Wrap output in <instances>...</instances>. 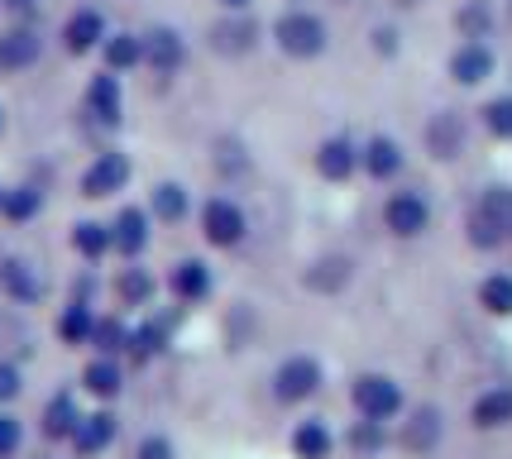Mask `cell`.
I'll return each instance as SVG.
<instances>
[{
	"instance_id": "d6a6232c",
	"label": "cell",
	"mask_w": 512,
	"mask_h": 459,
	"mask_svg": "<svg viewBox=\"0 0 512 459\" xmlns=\"http://www.w3.org/2000/svg\"><path fill=\"white\" fill-rule=\"evenodd\" d=\"M436 436H441V412H417L412 416V431H407V445L412 450H426V445H436Z\"/></svg>"
},
{
	"instance_id": "d590c367",
	"label": "cell",
	"mask_w": 512,
	"mask_h": 459,
	"mask_svg": "<svg viewBox=\"0 0 512 459\" xmlns=\"http://www.w3.org/2000/svg\"><path fill=\"white\" fill-rule=\"evenodd\" d=\"M24 445V426L10 412H0V459H10Z\"/></svg>"
},
{
	"instance_id": "4dcf8cb0",
	"label": "cell",
	"mask_w": 512,
	"mask_h": 459,
	"mask_svg": "<svg viewBox=\"0 0 512 459\" xmlns=\"http://www.w3.org/2000/svg\"><path fill=\"white\" fill-rule=\"evenodd\" d=\"M144 58V39H134V34H115L111 44H106V63L120 72V67H134Z\"/></svg>"
},
{
	"instance_id": "e0dca14e",
	"label": "cell",
	"mask_w": 512,
	"mask_h": 459,
	"mask_svg": "<svg viewBox=\"0 0 512 459\" xmlns=\"http://www.w3.org/2000/svg\"><path fill=\"white\" fill-rule=\"evenodd\" d=\"M450 72H455V82H465V87H474V82H484L493 72V53L484 44H465L460 53H455V63H450Z\"/></svg>"
},
{
	"instance_id": "d6986e66",
	"label": "cell",
	"mask_w": 512,
	"mask_h": 459,
	"mask_svg": "<svg viewBox=\"0 0 512 459\" xmlns=\"http://www.w3.org/2000/svg\"><path fill=\"white\" fill-rule=\"evenodd\" d=\"M508 421H512V388H493V393L474 402V426L493 431V426H508Z\"/></svg>"
},
{
	"instance_id": "cb8c5ba5",
	"label": "cell",
	"mask_w": 512,
	"mask_h": 459,
	"mask_svg": "<svg viewBox=\"0 0 512 459\" xmlns=\"http://www.w3.org/2000/svg\"><path fill=\"white\" fill-rule=\"evenodd\" d=\"M39 58V39L29 34V29H20V34H5L0 39V67H29Z\"/></svg>"
},
{
	"instance_id": "f35d334b",
	"label": "cell",
	"mask_w": 512,
	"mask_h": 459,
	"mask_svg": "<svg viewBox=\"0 0 512 459\" xmlns=\"http://www.w3.org/2000/svg\"><path fill=\"white\" fill-rule=\"evenodd\" d=\"M350 445L355 450H374L379 445V421H359L355 431H350Z\"/></svg>"
},
{
	"instance_id": "ac0fdd59",
	"label": "cell",
	"mask_w": 512,
	"mask_h": 459,
	"mask_svg": "<svg viewBox=\"0 0 512 459\" xmlns=\"http://www.w3.org/2000/svg\"><path fill=\"white\" fill-rule=\"evenodd\" d=\"M87 110L101 120V125H115V120H120V87H115V77H96V82H91Z\"/></svg>"
},
{
	"instance_id": "5b68a950",
	"label": "cell",
	"mask_w": 512,
	"mask_h": 459,
	"mask_svg": "<svg viewBox=\"0 0 512 459\" xmlns=\"http://www.w3.org/2000/svg\"><path fill=\"white\" fill-rule=\"evenodd\" d=\"M201 230H206V240L230 249V244L245 240V211L235 206V201H206V211H201Z\"/></svg>"
},
{
	"instance_id": "83f0119b",
	"label": "cell",
	"mask_w": 512,
	"mask_h": 459,
	"mask_svg": "<svg viewBox=\"0 0 512 459\" xmlns=\"http://www.w3.org/2000/svg\"><path fill=\"white\" fill-rule=\"evenodd\" d=\"M72 244H77V254L101 259V254L111 249V230H106V225H96V220H82V225L72 230Z\"/></svg>"
},
{
	"instance_id": "4316f807",
	"label": "cell",
	"mask_w": 512,
	"mask_h": 459,
	"mask_svg": "<svg viewBox=\"0 0 512 459\" xmlns=\"http://www.w3.org/2000/svg\"><path fill=\"white\" fill-rule=\"evenodd\" d=\"M426 144H431V153L450 158V153L460 149V120H455V115H436L431 130H426Z\"/></svg>"
},
{
	"instance_id": "6da1fadb",
	"label": "cell",
	"mask_w": 512,
	"mask_h": 459,
	"mask_svg": "<svg viewBox=\"0 0 512 459\" xmlns=\"http://www.w3.org/2000/svg\"><path fill=\"white\" fill-rule=\"evenodd\" d=\"M508 235H512V187H493V192H484L479 211L469 220V240L479 244V249H493V244H503Z\"/></svg>"
},
{
	"instance_id": "f546056e",
	"label": "cell",
	"mask_w": 512,
	"mask_h": 459,
	"mask_svg": "<svg viewBox=\"0 0 512 459\" xmlns=\"http://www.w3.org/2000/svg\"><path fill=\"white\" fill-rule=\"evenodd\" d=\"M479 302L489 306L493 316H512V278L508 273H493L489 283L479 287Z\"/></svg>"
},
{
	"instance_id": "8fae6325",
	"label": "cell",
	"mask_w": 512,
	"mask_h": 459,
	"mask_svg": "<svg viewBox=\"0 0 512 459\" xmlns=\"http://www.w3.org/2000/svg\"><path fill=\"white\" fill-rule=\"evenodd\" d=\"M168 287H173L178 302H201V297H211V268L197 259H182L178 268L168 273Z\"/></svg>"
},
{
	"instance_id": "4fadbf2b",
	"label": "cell",
	"mask_w": 512,
	"mask_h": 459,
	"mask_svg": "<svg viewBox=\"0 0 512 459\" xmlns=\"http://www.w3.org/2000/svg\"><path fill=\"white\" fill-rule=\"evenodd\" d=\"M111 244L125 254V259H134L144 244H149V220H144V211H120L115 216V225H111Z\"/></svg>"
},
{
	"instance_id": "44dd1931",
	"label": "cell",
	"mask_w": 512,
	"mask_h": 459,
	"mask_svg": "<svg viewBox=\"0 0 512 459\" xmlns=\"http://www.w3.org/2000/svg\"><path fill=\"white\" fill-rule=\"evenodd\" d=\"M91 326H96V316H91L87 302L63 306V316H58V335H63V345H91Z\"/></svg>"
},
{
	"instance_id": "5bb4252c",
	"label": "cell",
	"mask_w": 512,
	"mask_h": 459,
	"mask_svg": "<svg viewBox=\"0 0 512 459\" xmlns=\"http://www.w3.org/2000/svg\"><path fill=\"white\" fill-rule=\"evenodd\" d=\"M82 388H87L91 397H101V402H111V397H120V388H125V373H120V364L115 359H91L87 373H82Z\"/></svg>"
},
{
	"instance_id": "7402d4cb",
	"label": "cell",
	"mask_w": 512,
	"mask_h": 459,
	"mask_svg": "<svg viewBox=\"0 0 512 459\" xmlns=\"http://www.w3.org/2000/svg\"><path fill=\"white\" fill-rule=\"evenodd\" d=\"M254 34H259V29L249 20H225L211 29V44L221 48V53H249V48H254Z\"/></svg>"
},
{
	"instance_id": "ba28073f",
	"label": "cell",
	"mask_w": 512,
	"mask_h": 459,
	"mask_svg": "<svg viewBox=\"0 0 512 459\" xmlns=\"http://www.w3.org/2000/svg\"><path fill=\"white\" fill-rule=\"evenodd\" d=\"M125 182H130V163H125L120 153H101L87 168V177H82V192H87V197H111Z\"/></svg>"
},
{
	"instance_id": "9c48e42d",
	"label": "cell",
	"mask_w": 512,
	"mask_h": 459,
	"mask_svg": "<svg viewBox=\"0 0 512 459\" xmlns=\"http://www.w3.org/2000/svg\"><path fill=\"white\" fill-rule=\"evenodd\" d=\"M331 450H335V436L321 416L297 421V431H292V455L297 459H331Z\"/></svg>"
},
{
	"instance_id": "52a82bcc",
	"label": "cell",
	"mask_w": 512,
	"mask_h": 459,
	"mask_svg": "<svg viewBox=\"0 0 512 459\" xmlns=\"http://www.w3.org/2000/svg\"><path fill=\"white\" fill-rule=\"evenodd\" d=\"M383 220H388L393 235L412 240V235H422L426 230L431 211H426V201L417 197V192H398V197H388V206H383Z\"/></svg>"
},
{
	"instance_id": "f1b7e54d",
	"label": "cell",
	"mask_w": 512,
	"mask_h": 459,
	"mask_svg": "<svg viewBox=\"0 0 512 459\" xmlns=\"http://www.w3.org/2000/svg\"><path fill=\"white\" fill-rule=\"evenodd\" d=\"M364 163H369V173L374 177H393L402 168V153L393 139H374L369 149H364Z\"/></svg>"
},
{
	"instance_id": "7c38bea8",
	"label": "cell",
	"mask_w": 512,
	"mask_h": 459,
	"mask_svg": "<svg viewBox=\"0 0 512 459\" xmlns=\"http://www.w3.org/2000/svg\"><path fill=\"white\" fill-rule=\"evenodd\" d=\"M77 421H82V412H77V397H72V393H53V397H48V407H44V436L48 440H72Z\"/></svg>"
},
{
	"instance_id": "60d3db41",
	"label": "cell",
	"mask_w": 512,
	"mask_h": 459,
	"mask_svg": "<svg viewBox=\"0 0 512 459\" xmlns=\"http://www.w3.org/2000/svg\"><path fill=\"white\" fill-rule=\"evenodd\" d=\"M221 5H225V10H245L249 0H221Z\"/></svg>"
},
{
	"instance_id": "e575fe53",
	"label": "cell",
	"mask_w": 512,
	"mask_h": 459,
	"mask_svg": "<svg viewBox=\"0 0 512 459\" xmlns=\"http://www.w3.org/2000/svg\"><path fill=\"white\" fill-rule=\"evenodd\" d=\"M489 130L498 134V139H512V96H498V101H489Z\"/></svg>"
},
{
	"instance_id": "7a4b0ae2",
	"label": "cell",
	"mask_w": 512,
	"mask_h": 459,
	"mask_svg": "<svg viewBox=\"0 0 512 459\" xmlns=\"http://www.w3.org/2000/svg\"><path fill=\"white\" fill-rule=\"evenodd\" d=\"M350 402H355V412L364 421H393L402 412V388L388 378V373H364L355 378V388H350Z\"/></svg>"
},
{
	"instance_id": "603a6c76",
	"label": "cell",
	"mask_w": 512,
	"mask_h": 459,
	"mask_svg": "<svg viewBox=\"0 0 512 459\" xmlns=\"http://www.w3.org/2000/svg\"><path fill=\"white\" fill-rule=\"evenodd\" d=\"M91 345L106 354V359H115V354L130 345V330H125V321H115V316H96V326H91Z\"/></svg>"
},
{
	"instance_id": "74e56055",
	"label": "cell",
	"mask_w": 512,
	"mask_h": 459,
	"mask_svg": "<svg viewBox=\"0 0 512 459\" xmlns=\"http://www.w3.org/2000/svg\"><path fill=\"white\" fill-rule=\"evenodd\" d=\"M134 459H178V455H173V440L149 436V440H139V450H134Z\"/></svg>"
},
{
	"instance_id": "b9f144b4",
	"label": "cell",
	"mask_w": 512,
	"mask_h": 459,
	"mask_svg": "<svg viewBox=\"0 0 512 459\" xmlns=\"http://www.w3.org/2000/svg\"><path fill=\"white\" fill-rule=\"evenodd\" d=\"M0 201H5V192H0Z\"/></svg>"
},
{
	"instance_id": "9a60e30c",
	"label": "cell",
	"mask_w": 512,
	"mask_h": 459,
	"mask_svg": "<svg viewBox=\"0 0 512 459\" xmlns=\"http://www.w3.org/2000/svg\"><path fill=\"white\" fill-rule=\"evenodd\" d=\"M355 144L350 139H326L321 149H316V168H321V177H331V182H345V177L355 173Z\"/></svg>"
},
{
	"instance_id": "30bf717a",
	"label": "cell",
	"mask_w": 512,
	"mask_h": 459,
	"mask_svg": "<svg viewBox=\"0 0 512 459\" xmlns=\"http://www.w3.org/2000/svg\"><path fill=\"white\" fill-rule=\"evenodd\" d=\"M0 287H5V297H10V302H24V306L44 297L39 273H34L24 259H5V263H0Z\"/></svg>"
},
{
	"instance_id": "1f68e13d",
	"label": "cell",
	"mask_w": 512,
	"mask_h": 459,
	"mask_svg": "<svg viewBox=\"0 0 512 459\" xmlns=\"http://www.w3.org/2000/svg\"><path fill=\"white\" fill-rule=\"evenodd\" d=\"M154 211L163 220H182V216H187V192H182L178 182H163V187H154Z\"/></svg>"
},
{
	"instance_id": "836d02e7",
	"label": "cell",
	"mask_w": 512,
	"mask_h": 459,
	"mask_svg": "<svg viewBox=\"0 0 512 459\" xmlns=\"http://www.w3.org/2000/svg\"><path fill=\"white\" fill-rule=\"evenodd\" d=\"M0 211L10 220H29L39 216V192L34 187H20V192H5V201H0Z\"/></svg>"
},
{
	"instance_id": "d4e9b609",
	"label": "cell",
	"mask_w": 512,
	"mask_h": 459,
	"mask_svg": "<svg viewBox=\"0 0 512 459\" xmlns=\"http://www.w3.org/2000/svg\"><path fill=\"white\" fill-rule=\"evenodd\" d=\"M163 345H168V326H163V321H144L139 330H130V345H125V350H130L134 359H154Z\"/></svg>"
},
{
	"instance_id": "8d00e7d4",
	"label": "cell",
	"mask_w": 512,
	"mask_h": 459,
	"mask_svg": "<svg viewBox=\"0 0 512 459\" xmlns=\"http://www.w3.org/2000/svg\"><path fill=\"white\" fill-rule=\"evenodd\" d=\"M24 388V373L10 364V359H0V402H15Z\"/></svg>"
},
{
	"instance_id": "277c9868",
	"label": "cell",
	"mask_w": 512,
	"mask_h": 459,
	"mask_svg": "<svg viewBox=\"0 0 512 459\" xmlns=\"http://www.w3.org/2000/svg\"><path fill=\"white\" fill-rule=\"evenodd\" d=\"M316 388H321V364L307 359V354L278 364V373H273V397L278 402H307V397H316Z\"/></svg>"
},
{
	"instance_id": "3957f363",
	"label": "cell",
	"mask_w": 512,
	"mask_h": 459,
	"mask_svg": "<svg viewBox=\"0 0 512 459\" xmlns=\"http://www.w3.org/2000/svg\"><path fill=\"white\" fill-rule=\"evenodd\" d=\"M278 48L292 53V58H316V53L326 48V24L316 20V15L292 10V15L278 20Z\"/></svg>"
},
{
	"instance_id": "ffe728a7",
	"label": "cell",
	"mask_w": 512,
	"mask_h": 459,
	"mask_svg": "<svg viewBox=\"0 0 512 459\" xmlns=\"http://www.w3.org/2000/svg\"><path fill=\"white\" fill-rule=\"evenodd\" d=\"M144 58L158 67V72H173L182 63V39L173 29H154L149 39H144Z\"/></svg>"
},
{
	"instance_id": "484cf974",
	"label": "cell",
	"mask_w": 512,
	"mask_h": 459,
	"mask_svg": "<svg viewBox=\"0 0 512 459\" xmlns=\"http://www.w3.org/2000/svg\"><path fill=\"white\" fill-rule=\"evenodd\" d=\"M115 292H120V302L125 306H149V297H154V278H149L144 268H125L120 283H115Z\"/></svg>"
},
{
	"instance_id": "8992f818",
	"label": "cell",
	"mask_w": 512,
	"mask_h": 459,
	"mask_svg": "<svg viewBox=\"0 0 512 459\" xmlns=\"http://www.w3.org/2000/svg\"><path fill=\"white\" fill-rule=\"evenodd\" d=\"M115 436H120V421H115V412H91L77 421V431H72V450L82 459L101 455V450H111Z\"/></svg>"
},
{
	"instance_id": "2e32d148",
	"label": "cell",
	"mask_w": 512,
	"mask_h": 459,
	"mask_svg": "<svg viewBox=\"0 0 512 459\" xmlns=\"http://www.w3.org/2000/svg\"><path fill=\"white\" fill-rule=\"evenodd\" d=\"M63 39H67V48H72V53H87V48H96L101 39H106V20H101L96 10H77V15L67 20Z\"/></svg>"
},
{
	"instance_id": "ab89813d",
	"label": "cell",
	"mask_w": 512,
	"mask_h": 459,
	"mask_svg": "<svg viewBox=\"0 0 512 459\" xmlns=\"http://www.w3.org/2000/svg\"><path fill=\"white\" fill-rule=\"evenodd\" d=\"M460 24H465V29H474V34H479V29H484V10H465V15H460Z\"/></svg>"
}]
</instances>
